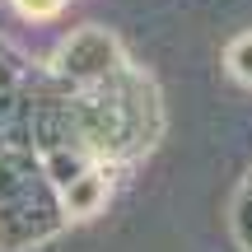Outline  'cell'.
Instances as JSON below:
<instances>
[{
  "label": "cell",
  "mask_w": 252,
  "mask_h": 252,
  "mask_svg": "<svg viewBox=\"0 0 252 252\" xmlns=\"http://www.w3.org/2000/svg\"><path fill=\"white\" fill-rule=\"evenodd\" d=\"M229 65H234V75L252 80V42H248V37H243V42H234V52H229Z\"/></svg>",
  "instance_id": "1"
},
{
  "label": "cell",
  "mask_w": 252,
  "mask_h": 252,
  "mask_svg": "<svg viewBox=\"0 0 252 252\" xmlns=\"http://www.w3.org/2000/svg\"><path fill=\"white\" fill-rule=\"evenodd\" d=\"M70 206H75V210H94V206H98V178H89V182H84V187L75 191V201H70Z\"/></svg>",
  "instance_id": "2"
}]
</instances>
